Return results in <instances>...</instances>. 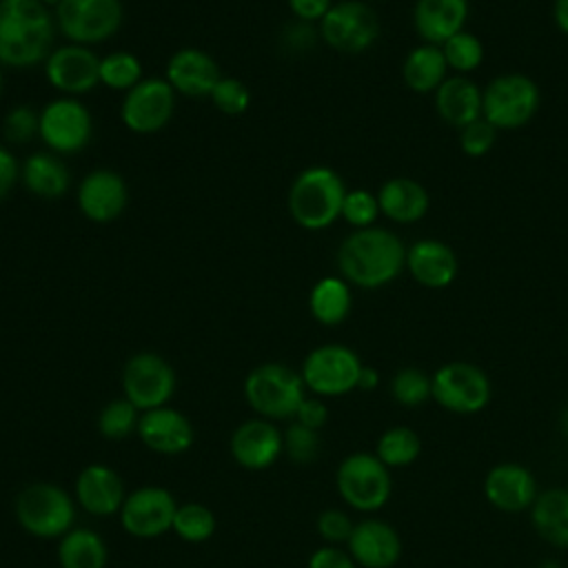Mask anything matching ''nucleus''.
Listing matches in <instances>:
<instances>
[{
  "mask_svg": "<svg viewBox=\"0 0 568 568\" xmlns=\"http://www.w3.org/2000/svg\"><path fill=\"white\" fill-rule=\"evenodd\" d=\"M339 277L359 288H382L406 268V246L388 229L368 226L346 235L335 255Z\"/></svg>",
  "mask_w": 568,
  "mask_h": 568,
  "instance_id": "1",
  "label": "nucleus"
},
{
  "mask_svg": "<svg viewBox=\"0 0 568 568\" xmlns=\"http://www.w3.org/2000/svg\"><path fill=\"white\" fill-rule=\"evenodd\" d=\"M55 18L40 0H0V64L27 69L51 53Z\"/></svg>",
  "mask_w": 568,
  "mask_h": 568,
  "instance_id": "2",
  "label": "nucleus"
},
{
  "mask_svg": "<svg viewBox=\"0 0 568 568\" xmlns=\"http://www.w3.org/2000/svg\"><path fill=\"white\" fill-rule=\"evenodd\" d=\"M346 197L344 180L331 166H308L295 175L288 189V213L306 231L328 229L342 217Z\"/></svg>",
  "mask_w": 568,
  "mask_h": 568,
  "instance_id": "3",
  "label": "nucleus"
},
{
  "mask_svg": "<svg viewBox=\"0 0 568 568\" xmlns=\"http://www.w3.org/2000/svg\"><path fill=\"white\" fill-rule=\"evenodd\" d=\"M244 397L248 406L264 419H293L306 397L302 373L286 364L268 362L255 366L244 379Z\"/></svg>",
  "mask_w": 568,
  "mask_h": 568,
  "instance_id": "4",
  "label": "nucleus"
},
{
  "mask_svg": "<svg viewBox=\"0 0 568 568\" xmlns=\"http://www.w3.org/2000/svg\"><path fill=\"white\" fill-rule=\"evenodd\" d=\"M16 519L31 537L60 539L73 528L75 499L55 484L36 481L18 493Z\"/></svg>",
  "mask_w": 568,
  "mask_h": 568,
  "instance_id": "5",
  "label": "nucleus"
},
{
  "mask_svg": "<svg viewBox=\"0 0 568 568\" xmlns=\"http://www.w3.org/2000/svg\"><path fill=\"white\" fill-rule=\"evenodd\" d=\"M539 87L526 73H501L481 89V118L497 131L521 129L539 109Z\"/></svg>",
  "mask_w": 568,
  "mask_h": 568,
  "instance_id": "6",
  "label": "nucleus"
},
{
  "mask_svg": "<svg viewBox=\"0 0 568 568\" xmlns=\"http://www.w3.org/2000/svg\"><path fill=\"white\" fill-rule=\"evenodd\" d=\"M335 486L353 510L375 513L390 497V468L375 453H351L337 466Z\"/></svg>",
  "mask_w": 568,
  "mask_h": 568,
  "instance_id": "7",
  "label": "nucleus"
},
{
  "mask_svg": "<svg viewBox=\"0 0 568 568\" xmlns=\"http://www.w3.org/2000/svg\"><path fill=\"white\" fill-rule=\"evenodd\" d=\"M488 375L470 362H446L430 375V399L448 413L475 415L490 402Z\"/></svg>",
  "mask_w": 568,
  "mask_h": 568,
  "instance_id": "8",
  "label": "nucleus"
},
{
  "mask_svg": "<svg viewBox=\"0 0 568 568\" xmlns=\"http://www.w3.org/2000/svg\"><path fill=\"white\" fill-rule=\"evenodd\" d=\"M362 359L344 344H322L313 348L302 364L306 390L317 397H339L357 388Z\"/></svg>",
  "mask_w": 568,
  "mask_h": 568,
  "instance_id": "9",
  "label": "nucleus"
},
{
  "mask_svg": "<svg viewBox=\"0 0 568 568\" xmlns=\"http://www.w3.org/2000/svg\"><path fill=\"white\" fill-rule=\"evenodd\" d=\"M55 27L73 44L109 40L122 24L120 0H60L55 4Z\"/></svg>",
  "mask_w": 568,
  "mask_h": 568,
  "instance_id": "10",
  "label": "nucleus"
},
{
  "mask_svg": "<svg viewBox=\"0 0 568 568\" xmlns=\"http://www.w3.org/2000/svg\"><path fill=\"white\" fill-rule=\"evenodd\" d=\"M320 38L335 51L362 53L379 38L377 13L362 0L333 2L320 20Z\"/></svg>",
  "mask_w": 568,
  "mask_h": 568,
  "instance_id": "11",
  "label": "nucleus"
},
{
  "mask_svg": "<svg viewBox=\"0 0 568 568\" xmlns=\"http://www.w3.org/2000/svg\"><path fill=\"white\" fill-rule=\"evenodd\" d=\"M122 390L124 397L142 413L166 406L175 393V371L158 353H135L124 364Z\"/></svg>",
  "mask_w": 568,
  "mask_h": 568,
  "instance_id": "12",
  "label": "nucleus"
},
{
  "mask_svg": "<svg viewBox=\"0 0 568 568\" xmlns=\"http://www.w3.org/2000/svg\"><path fill=\"white\" fill-rule=\"evenodd\" d=\"M91 131H93L91 113L75 98L51 100L40 111L38 135L51 151L60 155L82 151L91 140Z\"/></svg>",
  "mask_w": 568,
  "mask_h": 568,
  "instance_id": "13",
  "label": "nucleus"
},
{
  "mask_svg": "<svg viewBox=\"0 0 568 568\" xmlns=\"http://www.w3.org/2000/svg\"><path fill=\"white\" fill-rule=\"evenodd\" d=\"M175 109V91L162 78H142L124 93L120 115L129 131L149 135L166 126Z\"/></svg>",
  "mask_w": 568,
  "mask_h": 568,
  "instance_id": "14",
  "label": "nucleus"
},
{
  "mask_svg": "<svg viewBox=\"0 0 568 568\" xmlns=\"http://www.w3.org/2000/svg\"><path fill=\"white\" fill-rule=\"evenodd\" d=\"M178 504L162 486H140L126 493L120 508L122 528L138 539H155L171 530Z\"/></svg>",
  "mask_w": 568,
  "mask_h": 568,
  "instance_id": "15",
  "label": "nucleus"
},
{
  "mask_svg": "<svg viewBox=\"0 0 568 568\" xmlns=\"http://www.w3.org/2000/svg\"><path fill=\"white\" fill-rule=\"evenodd\" d=\"M44 75L64 95H80L100 82V58L84 44H64L44 60Z\"/></svg>",
  "mask_w": 568,
  "mask_h": 568,
  "instance_id": "16",
  "label": "nucleus"
},
{
  "mask_svg": "<svg viewBox=\"0 0 568 568\" xmlns=\"http://www.w3.org/2000/svg\"><path fill=\"white\" fill-rule=\"evenodd\" d=\"M231 457L246 470H264L282 455V430L264 417L242 422L229 442Z\"/></svg>",
  "mask_w": 568,
  "mask_h": 568,
  "instance_id": "17",
  "label": "nucleus"
},
{
  "mask_svg": "<svg viewBox=\"0 0 568 568\" xmlns=\"http://www.w3.org/2000/svg\"><path fill=\"white\" fill-rule=\"evenodd\" d=\"M126 202V182L111 169H95L87 173L78 186V206L82 215L98 224H109L120 217Z\"/></svg>",
  "mask_w": 568,
  "mask_h": 568,
  "instance_id": "18",
  "label": "nucleus"
},
{
  "mask_svg": "<svg viewBox=\"0 0 568 568\" xmlns=\"http://www.w3.org/2000/svg\"><path fill=\"white\" fill-rule=\"evenodd\" d=\"M537 484L532 473L515 462L493 466L484 477V497L499 513L530 510L537 499Z\"/></svg>",
  "mask_w": 568,
  "mask_h": 568,
  "instance_id": "19",
  "label": "nucleus"
},
{
  "mask_svg": "<svg viewBox=\"0 0 568 568\" xmlns=\"http://www.w3.org/2000/svg\"><path fill=\"white\" fill-rule=\"evenodd\" d=\"M346 548L359 568H393L402 557V539L397 530L373 517L353 526Z\"/></svg>",
  "mask_w": 568,
  "mask_h": 568,
  "instance_id": "20",
  "label": "nucleus"
},
{
  "mask_svg": "<svg viewBox=\"0 0 568 568\" xmlns=\"http://www.w3.org/2000/svg\"><path fill=\"white\" fill-rule=\"evenodd\" d=\"M406 271L424 288H446L459 273V260L455 251L437 240L422 237L406 248Z\"/></svg>",
  "mask_w": 568,
  "mask_h": 568,
  "instance_id": "21",
  "label": "nucleus"
},
{
  "mask_svg": "<svg viewBox=\"0 0 568 568\" xmlns=\"http://www.w3.org/2000/svg\"><path fill=\"white\" fill-rule=\"evenodd\" d=\"M135 433L146 448L160 455H180L193 444V426L189 417L171 406L144 410Z\"/></svg>",
  "mask_w": 568,
  "mask_h": 568,
  "instance_id": "22",
  "label": "nucleus"
},
{
  "mask_svg": "<svg viewBox=\"0 0 568 568\" xmlns=\"http://www.w3.org/2000/svg\"><path fill=\"white\" fill-rule=\"evenodd\" d=\"M124 484L120 475L104 464H89L75 479L73 499L82 510L95 517H109L120 513L124 504Z\"/></svg>",
  "mask_w": 568,
  "mask_h": 568,
  "instance_id": "23",
  "label": "nucleus"
},
{
  "mask_svg": "<svg viewBox=\"0 0 568 568\" xmlns=\"http://www.w3.org/2000/svg\"><path fill=\"white\" fill-rule=\"evenodd\" d=\"M217 62L204 53L202 49H180L166 62V82L173 87L175 93L189 98H204L211 95L215 84L220 82Z\"/></svg>",
  "mask_w": 568,
  "mask_h": 568,
  "instance_id": "24",
  "label": "nucleus"
},
{
  "mask_svg": "<svg viewBox=\"0 0 568 568\" xmlns=\"http://www.w3.org/2000/svg\"><path fill=\"white\" fill-rule=\"evenodd\" d=\"M468 11V0H417L413 7V27L424 44L442 47L448 38L464 31Z\"/></svg>",
  "mask_w": 568,
  "mask_h": 568,
  "instance_id": "25",
  "label": "nucleus"
},
{
  "mask_svg": "<svg viewBox=\"0 0 568 568\" xmlns=\"http://www.w3.org/2000/svg\"><path fill=\"white\" fill-rule=\"evenodd\" d=\"M377 195L379 213L395 224H415L430 209V195L426 186L413 178L386 180Z\"/></svg>",
  "mask_w": 568,
  "mask_h": 568,
  "instance_id": "26",
  "label": "nucleus"
},
{
  "mask_svg": "<svg viewBox=\"0 0 568 568\" xmlns=\"http://www.w3.org/2000/svg\"><path fill=\"white\" fill-rule=\"evenodd\" d=\"M435 111L446 124L464 129L481 118V87L468 75H448L435 91Z\"/></svg>",
  "mask_w": 568,
  "mask_h": 568,
  "instance_id": "27",
  "label": "nucleus"
},
{
  "mask_svg": "<svg viewBox=\"0 0 568 568\" xmlns=\"http://www.w3.org/2000/svg\"><path fill=\"white\" fill-rule=\"evenodd\" d=\"M530 521L546 544L568 548V488L539 493L530 506Z\"/></svg>",
  "mask_w": 568,
  "mask_h": 568,
  "instance_id": "28",
  "label": "nucleus"
},
{
  "mask_svg": "<svg viewBox=\"0 0 568 568\" xmlns=\"http://www.w3.org/2000/svg\"><path fill=\"white\" fill-rule=\"evenodd\" d=\"M448 78V64L442 47L419 44L408 51L402 64V80L413 93H435Z\"/></svg>",
  "mask_w": 568,
  "mask_h": 568,
  "instance_id": "29",
  "label": "nucleus"
},
{
  "mask_svg": "<svg viewBox=\"0 0 568 568\" xmlns=\"http://www.w3.org/2000/svg\"><path fill=\"white\" fill-rule=\"evenodd\" d=\"M20 180L27 191L47 200L60 197L71 182L64 162L49 151L31 153L20 166Z\"/></svg>",
  "mask_w": 568,
  "mask_h": 568,
  "instance_id": "30",
  "label": "nucleus"
},
{
  "mask_svg": "<svg viewBox=\"0 0 568 568\" xmlns=\"http://www.w3.org/2000/svg\"><path fill=\"white\" fill-rule=\"evenodd\" d=\"M353 306L351 284L344 277L328 275L315 282L308 295V308L311 315L324 324V326H337L342 324Z\"/></svg>",
  "mask_w": 568,
  "mask_h": 568,
  "instance_id": "31",
  "label": "nucleus"
},
{
  "mask_svg": "<svg viewBox=\"0 0 568 568\" xmlns=\"http://www.w3.org/2000/svg\"><path fill=\"white\" fill-rule=\"evenodd\" d=\"M106 544L91 528H71L60 537V568H106Z\"/></svg>",
  "mask_w": 568,
  "mask_h": 568,
  "instance_id": "32",
  "label": "nucleus"
},
{
  "mask_svg": "<svg viewBox=\"0 0 568 568\" xmlns=\"http://www.w3.org/2000/svg\"><path fill=\"white\" fill-rule=\"evenodd\" d=\"M422 453V439L419 435L408 428V426H390L386 428L377 444H375V455L377 459L388 466L390 470L393 468H406L410 466Z\"/></svg>",
  "mask_w": 568,
  "mask_h": 568,
  "instance_id": "33",
  "label": "nucleus"
},
{
  "mask_svg": "<svg viewBox=\"0 0 568 568\" xmlns=\"http://www.w3.org/2000/svg\"><path fill=\"white\" fill-rule=\"evenodd\" d=\"M215 528H217V521H215L213 510L197 501L178 506L173 526H171V530L186 544H202V541L211 539Z\"/></svg>",
  "mask_w": 568,
  "mask_h": 568,
  "instance_id": "34",
  "label": "nucleus"
},
{
  "mask_svg": "<svg viewBox=\"0 0 568 568\" xmlns=\"http://www.w3.org/2000/svg\"><path fill=\"white\" fill-rule=\"evenodd\" d=\"M442 53L446 58L448 69H453L457 75H466L484 62V44L481 40L470 31H459L453 38H448L442 44Z\"/></svg>",
  "mask_w": 568,
  "mask_h": 568,
  "instance_id": "35",
  "label": "nucleus"
},
{
  "mask_svg": "<svg viewBox=\"0 0 568 568\" xmlns=\"http://www.w3.org/2000/svg\"><path fill=\"white\" fill-rule=\"evenodd\" d=\"M142 80V64L129 51H113L100 58V82L113 91H129Z\"/></svg>",
  "mask_w": 568,
  "mask_h": 568,
  "instance_id": "36",
  "label": "nucleus"
},
{
  "mask_svg": "<svg viewBox=\"0 0 568 568\" xmlns=\"http://www.w3.org/2000/svg\"><path fill=\"white\" fill-rule=\"evenodd\" d=\"M390 395L399 406L417 408L430 399V375L417 366H404L390 379Z\"/></svg>",
  "mask_w": 568,
  "mask_h": 568,
  "instance_id": "37",
  "label": "nucleus"
},
{
  "mask_svg": "<svg viewBox=\"0 0 568 568\" xmlns=\"http://www.w3.org/2000/svg\"><path fill=\"white\" fill-rule=\"evenodd\" d=\"M138 408L126 399H111L98 415V430L106 439H124L138 430Z\"/></svg>",
  "mask_w": 568,
  "mask_h": 568,
  "instance_id": "38",
  "label": "nucleus"
},
{
  "mask_svg": "<svg viewBox=\"0 0 568 568\" xmlns=\"http://www.w3.org/2000/svg\"><path fill=\"white\" fill-rule=\"evenodd\" d=\"M282 446H284V455L293 462V464H313L320 455V430L306 428L297 422H291L286 426V430L282 433Z\"/></svg>",
  "mask_w": 568,
  "mask_h": 568,
  "instance_id": "39",
  "label": "nucleus"
},
{
  "mask_svg": "<svg viewBox=\"0 0 568 568\" xmlns=\"http://www.w3.org/2000/svg\"><path fill=\"white\" fill-rule=\"evenodd\" d=\"M377 215H379V204H377L375 193H371L366 189L346 191V197H344V204H342V217L353 229L375 226Z\"/></svg>",
  "mask_w": 568,
  "mask_h": 568,
  "instance_id": "40",
  "label": "nucleus"
},
{
  "mask_svg": "<svg viewBox=\"0 0 568 568\" xmlns=\"http://www.w3.org/2000/svg\"><path fill=\"white\" fill-rule=\"evenodd\" d=\"M209 98L224 115H242L251 104V93L237 78H220Z\"/></svg>",
  "mask_w": 568,
  "mask_h": 568,
  "instance_id": "41",
  "label": "nucleus"
},
{
  "mask_svg": "<svg viewBox=\"0 0 568 568\" xmlns=\"http://www.w3.org/2000/svg\"><path fill=\"white\" fill-rule=\"evenodd\" d=\"M497 133L499 131L488 120L479 118L466 124L464 129H459V146L468 158H484L493 151L497 142Z\"/></svg>",
  "mask_w": 568,
  "mask_h": 568,
  "instance_id": "42",
  "label": "nucleus"
},
{
  "mask_svg": "<svg viewBox=\"0 0 568 568\" xmlns=\"http://www.w3.org/2000/svg\"><path fill=\"white\" fill-rule=\"evenodd\" d=\"M40 131V113L31 106H13L2 120V133L13 144L29 142Z\"/></svg>",
  "mask_w": 568,
  "mask_h": 568,
  "instance_id": "43",
  "label": "nucleus"
},
{
  "mask_svg": "<svg viewBox=\"0 0 568 568\" xmlns=\"http://www.w3.org/2000/svg\"><path fill=\"white\" fill-rule=\"evenodd\" d=\"M353 521L351 517L339 510V508H328V510H322L320 517H317V532L320 537L328 544V546H339V544H346L351 532H353Z\"/></svg>",
  "mask_w": 568,
  "mask_h": 568,
  "instance_id": "44",
  "label": "nucleus"
},
{
  "mask_svg": "<svg viewBox=\"0 0 568 568\" xmlns=\"http://www.w3.org/2000/svg\"><path fill=\"white\" fill-rule=\"evenodd\" d=\"M306 568H359V566L348 555V550L326 544V546H320L317 550H313Z\"/></svg>",
  "mask_w": 568,
  "mask_h": 568,
  "instance_id": "45",
  "label": "nucleus"
},
{
  "mask_svg": "<svg viewBox=\"0 0 568 568\" xmlns=\"http://www.w3.org/2000/svg\"><path fill=\"white\" fill-rule=\"evenodd\" d=\"M328 419V408L326 404L322 402V397L313 395V397H304V402L300 404L293 422L306 426V428H313V430H320Z\"/></svg>",
  "mask_w": 568,
  "mask_h": 568,
  "instance_id": "46",
  "label": "nucleus"
},
{
  "mask_svg": "<svg viewBox=\"0 0 568 568\" xmlns=\"http://www.w3.org/2000/svg\"><path fill=\"white\" fill-rule=\"evenodd\" d=\"M288 9L300 22H320L328 9L333 7V0H286Z\"/></svg>",
  "mask_w": 568,
  "mask_h": 568,
  "instance_id": "47",
  "label": "nucleus"
},
{
  "mask_svg": "<svg viewBox=\"0 0 568 568\" xmlns=\"http://www.w3.org/2000/svg\"><path fill=\"white\" fill-rule=\"evenodd\" d=\"M18 178H20V166H18L16 158L9 153L7 146L0 144V200H4L9 195V191L13 189Z\"/></svg>",
  "mask_w": 568,
  "mask_h": 568,
  "instance_id": "48",
  "label": "nucleus"
},
{
  "mask_svg": "<svg viewBox=\"0 0 568 568\" xmlns=\"http://www.w3.org/2000/svg\"><path fill=\"white\" fill-rule=\"evenodd\" d=\"M552 20H555V27L568 36V0H555L552 2Z\"/></svg>",
  "mask_w": 568,
  "mask_h": 568,
  "instance_id": "49",
  "label": "nucleus"
},
{
  "mask_svg": "<svg viewBox=\"0 0 568 568\" xmlns=\"http://www.w3.org/2000/svg\"><path fill=\"white\" fill-rule=\"evenodd\" d=\"M379 384V373L373 366H362L359 379H357V388L359 390H373Z\"/></svg>",
  "mask_w": 568,
  "mask_h": 568,
  "instance_id": "50",
  "label": "nucleus"
},
{
  "mask_svg": "<svg viewBox=\"0 0 568 568\" xmlns=\"http://www.w3.org/2000/svg\"><path fill=\"white\" fill-rule=\"evenodd\" d=\"M559 430H561V435L568 439V406L561 410V417H559Z\"/></svg>",
  "mask_w": 568,
  "mask_h": 568,
  "instance_id": "51",
  "label": "nucleus"
},
{
  "mask_svg": "<svg viewBox=\"0 0 568 568\" xmlns=\"http://www.w3.org/2000/svg\"><path fill=\"white\" fill-rule=\"evenodd\" d=\"M40 2H44V4H58L60 0H40Z\"/></svg>",
  "mask_w": 568,
  "mask_h": 568,
  "instance_id": "52",
  "label": "nucleus"
},
{
  "mask_svg": "<svg viewBox=\"0 0 568 568\" xmlns=\"http://www.w3.org/2000/svg\"><path fill=\"white\" fill-rule=\"evenodd\" d=\"M0 95H2V71H0Z\"/></svg>",
  "mask_w": 568,
  "mask_h": 568,
  "instance_id": "53",
  "label": "nucleus"
}]
</instances>
